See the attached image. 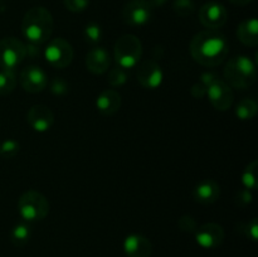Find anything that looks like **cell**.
<instances>
[{
    "instance_id": "obj_1",
    "label": "cell",
    "mask_w": 258,
    "mask_h": 257,
    "mask_svg": "<svg viewBox=\"0 0 258 257\" xmlns=\"http://www.w3.org/2000/svg\"><path fill=\"white\" fill-rule=\"evenodd\" d=\"M229 44L218 30L206 29L197 33L190 42V54L196 62L206 67H216L226 60Z\"/></svg>"
},
{
    "instance_id": "obj_2",
    "label": "cell",
    "mask_w": 258,
    "mask_h": 257,
    "mask_svg": "<svg viewBox=\"0 0 258 257\" xmlns=\"http://www.w3.org/2000/svg\"><path fill=\"white\" fill-rule=\"evenodd\" d=\"M54 28V20L48 9L34 7L28 10L22 20V33L32 44L40 45L49 40Z\"/></svg>"
},
{
    "instance_id": "obj_3",
    "label": "cell",
    "mask_w": 258,
    "mask_h": 257,
    "mask_svg": "<svg viewBox=\"0 0 258 257\" xmlns=\"http://www.w3.org/2000/svg\"><path fill=\"white\" fill-rule=\"evenodd\" d=\"M224 78L229 86L238 90L251 87L257 78L256 65L246 55L231 58L224 66Z\"/></svg>"
},
{
    "instance_id": "obj_4",
    "label": "cell",
    "mask_w": 258,
    "mask_h": 257,
    "mask_svg": "<svg viewBox=\"0 0 258 257\" xmlns=\"http://www.w3.org/2000/svg\"><path fill=\"white\" fill-rule=\"evenodd\" d=\"M143 57V44L141 40L134 34L121 35L115 43L113 58L118 67L123 70L134 68Z\"/></svg>"
},
{
    "instance_id": "obj_5",
    "label": "cell",
    "mask_w": 258,
    "mask_h": 257,
    "mask_svg": "<svg viewBox=\"0 0 258 257\" xmlns=\"http://www.w3.org/2000/svg\"><path fill=\"white\" fill-rule=\"evenodd\" d=\"M18 211L25 222H39L49 213V202L44 194L37 190H28L20 196Z\"/></svg>"
},
{
    "instance_id": "obj_6",
    "label": "cell",
    "mask_w": 258,
    "mask_h": 257,
    "mask_svg": "<svg viewBox=\"0 0 258 257\" xmlns=\"http://www.w3.org/2000/svg\"><path fill=\"white\" fill-rule=\"evenodd\" d=\"M27 57V45L14 37L0 39V68L14 71Z\"/></svg>"
},
{
    "instance_id": "obj_7",
    "label": "cell",
    "mask_w": 258,
    "mask_h": 257,
    "mask_svg": "<svg viewBox=\"0 0 258 257\" xmlns=\"http://www.w3.org/2000/svg\"><path fill=\"white\" fill-rule=\"evenodd\" d=\"M47 62L54 68H64L73 59V48L63 38H54L47 44L44 50Z\"/></svg>"
},
{
    "instance_id": "obj_8",
    "label": "cell",
    "mask_w": 258,
    "mask_h": 257,
    "mask_svg": "<svg viewBox=\"0 0 258 257\" xmlns=\"http://www.w3.org/2000/svg\"><path fill=\"white\" fill-rule=\"evenodd\" d=\"M153 14V8L148 0H130L122 9V19L130 27L148 24Z\"/></svg>"
},
{
    "instance_id": "obj_9",
    "label": "cell",
    "mask_w": 258,
    "mask_h": 257,
    "mask_svg": "<svg viewBox=\"0 0 258 257\" xmlns=\"http://www.w3.org/2000/svg\"><path fill=\"white\" fill-rule=\"evenodd\" d=\"M199 22L207 28V29L217 30L226 24L228 19V12L222 4L216 2L206 3L201 7L198 12Z\"/></svg>"
},
{
    "instance_id": "obj_10",
    "label": "cell",
    "mask_w": 258,
    "mask_h": 257,
    "mask_svg": "<svg viewBox=\"0 0 258 257\" xmlns=\"http://www.w3.org/2000/svg\"><path fill=\"white\" fill-rule=\"evenodd\" d=\"M207 95L212 106L218 111H227L233 105L234 95L231 86L219 78L207 88Z\"/></svg>"
},
{
    "instance_id": "obj_11",
    "label": "cell",
    "mask_w": 258,
    "mask_h": 257,
    "mask_svg": "<svg viewBox=\"0 0 258 257\" xmlns=\"http://www.w3.org/2000/svg\"><path fill=\"white\" fill-rule=\"evenodd\" d=\"M196 241L201 247L207 249L217 248L223 243L224 229L217 223H206L196 229Z\"/></svg>"
},
{
    "instance_id": "obj_12",
    "label": "cell",
    "mask_w": 258,
    "mask_h": 257,
    "mask_svg": "<svg viewBox=\"0 0 258 257\" xmlns=\"http://www.w3.org/2000/svg\"><path fill=\"white\" fill-rule=\"evenodd\" d=\"M20 85L27 92L39 93L47 87L48 76L38 66H28L20 73Z\"/></svg>"
},
{
    "instance_id": "obj_13",
    "label": "cell",
    "mask_w": 258,
    "mask_h": 257,
    "mask_svg": "<svg viewBox=\"0 0 258 257\" xmlns=\"http://www.w3.org/2000/svg\"><path fill=\"white\" fill-rule=\"evenodd\" d=\"M139 83L144 88L155 90L161 85L164 80V73L160 66L154 60H145L138 67L136 73Z\"/></svg>"
},
{
    "instance_id": "obj_14",
    "label": "cell",
    "mask_w": 258,
    "mask_h": 257,
    "mask_svg": "<svg viewBox=\"0 0 258 257\" xmlns=\"http://www.w3.org/2000/svg\"><path fill=\"white\" fill-rule=\"evenodd\" d=\"M27 121L33 130L45 133L54 123V115L45 105H34L27 112Z\"/></svg>"
},
{
    "instance_id": "obj_15",
    "label": "cell",
    "mask_w": 258,
    "mask_h": 257,
    "mask_svg": "<svg viewBox=\"0 0 258 257\" xmlns=\"http://www.w3.org/2000/svg\"><path fill=\"white\" fill-rule=\"evenodd\" d=\"M123 252L127 257H150L153 244L141 234H130L123 241Z\"/></svg>"
},
{
    "instance_id": "obj_16",
    "label": "cell",
    "mask_w": 258,
    "mask_h": 257,
    "mask_svg": "<svg viewBox=\"0 0 258 257\" xmlns=\"http://www.w3.org/2000/svg\"><path fill=\"white\" fill-rule=\"evenodd\" d=\"M110 53L102 47H95L86 55V67L93 75H102L110 68Z\"/></svg>"
},
{
    "instance_id": "obj_17",
    "label": "cell",
    "mask_w": 258,
    "mask_h": 257,
    "mask_svg": "<svg viewBox=\"0 0 258 257\" xmlns=\"http://www.w3.org/2000/svg\"><path fill=\"white\" fill-rule=\"evenodd\" d=\"M221 196V186L213 179H206L197 184L193 190V197L198 203L212 204L218 201Z\"/></svg>"
},
{
    "instance_id": "obj_18",
    "label": "cell",
    "mask_w": 258,
    "mask_h": 257,
    "mask_svg": "<svg viewBox=\"0 0 258 257\" xmlns=\"http://www.w3.org/2000/svg\"><path fill=\"white\" fill-rule=\"evenodd\" d=\"M121 103L122 100L120 93L113 88H108L98 95L96 100V107L103 116H112L120 110Z\"/></svg>"
},
{
    "instance_id": "obj_19",
    "label": "cell",
    "mask_w": 258,
    "mask_h": 257,
    "mask_svg": "<svg viewBox=\"0 0 258 257\" xmlns=\"http://www.w3.org/2000/svg\"><path fill=\"white\" fill-rule=\"evenodd\" d=\"M237 37L248 47H256L258 44V22L256 18L243 20L237 28Z\"/></svg>"
},
{
    "instance_id": "obj_20",
    "label": "cell",
    "mask_w": 258,
    "mask_h": 257,
    "mask_svg": "<svg viewBox=\"0 0 258 257\" xmlns=\"http://www.w3.org/2000/svg\"><path fill=\"white\" fill-rule=\"evenodd\" d=\"M30 237H32V228L25 222L17 223L10 232V239H12L13 244L17 247L25 246L29 242Z\"/></svg>"
},
{
    "instance_id": "obj_21",
    "label": "cell",
    "mask_w": 258,
    "mask_h": 257,
    "mask_svg": "<svg viewBox=\"0 0 258 257\" xmlns=\"http://www.w3.org/2000/svg\"><path fill=\"white\" fill-rule=\"evenodd\" d=\"M258 105L253 98H243L236 106V116L239 120H252L257 115Z\"/></svg>"
},
{
    "instance_id": "obj_22",
    "label": "cell",
    "mask_w": 258,
    "mask_h": 257,
    "mask_svg": "<svg viewBox=\"0 0 258 257\" xmlns=\"http://www.w3.org/2000/svg\"><path fill=\"white\" fill-rule=\"evenodd\" d=\"M17 86V77L14 71L0 70V96H7L14 91Z\"/></svg>"
},
{
    "instance_id": "obj_23",
    "label": "cell",
    "mask_w": 258,
    "mask_h": 257,
    "mask_svg": "<svg viewBox=\"0 0 258 257\" xmlns=\"http://www.w3.org/2000/svg\"><path fill=\"white\" fill-rule=\"evenodd\" d=\"M257 171H258V161L253 160L247 165L244 169L243 175H242V183L244 188L248 190H254L257 189Z\"/></svg>"
},
{
    "instance_id": "obj_24",
    "label": "cell",
    "mask_w": 258,
    "mask_h": 257,
    "mask_svg": "<svg viewBox=\"0 0 258 257\" xmlns=\"http://www.w3.org/2000/svg\"><path fill=\"white\" fill-rule=\"evenodd\" d=\"M83 37L90 44H97L102 39V29L97 23H88L83 29Z\"/></svg>"
},
{
    "instance_id": "obj_25",
    "label": "cell",
    "mask_w": 258,
    "mask_h": 257,
    "mask_svg": "<svg viewBox=\"0 0 258 257\" xmlns=\"http://www.w3.org/2000/svg\"><path fill=\"white\" fill-rule=\"evenodd\" d=\"M128 80V73L127 70H123L121 67H115L108 72L107 81L112 87H118V86H122L127 82Z\"/></svg>"
},
{
    "instance_id": "obj_26",
    "label": "cell",
    "mask_w": 258,
    "mask_h": 257,
    "mask_svg": "<svg viewBox=\"0 0 258 257\" xmlns=\"http://www.w3.org/2000/svg\"><path fill=\"white\" fill-rule=\"evenodd\" d=\"M173 9L179 17H189L196 10V4L193 0H174Z\"/></svg>"
},
{
    "instance_id": "obj_27",
    "label": "cell",
    "mask_w": 258,
    "mask_h": 257,
    "mask_svg": "<svg viewBox=\"0 0 258 257\" xmlns=\"http://www.w3.org/2000/svg\"><path fill=\"white\" fill-rule=\"evenodd\" d=\"M19 149L20 145L18 141L12 140V139L4 140L0 144V156H3L5 159H10L19 153Z\"/></svg>"
},
{
    "instance_id": "obj_28",
    "label": "cell",
    "mask_w": 258,
    "mask_h": 257,
    "mask_svg": "<svg viewBox=\"0 0 258 257\" xmlns=\"http://www.w3.org/2000/svg\"><path fill=\"white\" fill-rule=\"evenodd\" d=\"M178 227L180 228V231L185 232V233H194L196 229L198 228V224L191 216H183L178 221Z\"/></svg>"
},
{
    "instance_id": "obj_29",
    "label": "cell",
    "mask_w": 258,
    "mask_h": 257,
    "mask_svg": "<svg viewBox=\"0 0 258 257\" xmlns=\"http://www.w3.org/2000/svg\"><path fill=\"white\" fill-rule=\"evenodd\" d=\"M63 3L71 13H81L90 5V0H63Z\"/></svg>"
},
{
    "instance_id": "obj_30",
    "label": "cell",
    "mask_w": 258,
    "mask_h": 257,
    "mask_svg": "<svg viewBox=\"0 0 258 257\" xmlns=\"http://www.w3.org/2000/svg\"><path fill=\"white\" fill-rule=\"evenodd\" d=\"M50 91H52L53 95H64L68 92V83L62 77H55L50 83Z\"/></svg>"
},
{
    "instance_id": "obj_31",
    "label": "cell",
    "mask_w": 258,
    "mask_h": 257,
    "mask_svg": "<svg viewBox=\"0 0 258 257\" xmlns=\"http://www.w3.org/2000/svg\"><path fill=\"white\" fill-rule=\"evenodd\" d=\"M252 199H253V197H252L251 190L246 188L239 190L236 196V202L239 206H248L252 203Z\"/></svg>"
},
{
    "instance_id": "obj_32",
    "label": "cell",
    "mask_w": 258,
    "mask_h": 257,
    "mask_svg": "<svg viewBox=\"0 0 258 257\" xmlns=\"http://www.w3.org/2000/svg\"><path fill=\"white\" fill-rule=\"evenodd\" d=\"M246 234L249 239L253 242L257 241L258 238V223L257 218H253L251 222H248L246 226Z\"/></svg>"
},
{
    "instance_id": "obj_33",
    "label": "cell",
    "mask_w": 258,
    "mask_h": 257,
    "mask_svg": "<svg viewBox=\"0 0 258 257\" xmlns=\"http://www.w3.org/2000/svg\"><path fill=\"white\" fill-rule=\"evenodd\" d=\"M190 92L196 98H202L204 95H207V87L204 85H202L201 82H198L196 85H193Z\"/></svg>"
},
{
    "instance_id": "obj_34",
    "label": "cell",
    "mask_w": 258,
    "mask_h": 257,
    "mask_svg": "<svg viewBox=\"0 0 258 257\" xmlns=\"http://www.w3.org/2000/svg\"><path fill=\"white\" fill-rule=\"evenodd\" d=\"M216 80H218V77H217L214 73L206 72V73H203V75L201 76V81H199V82H201L202 85H204L207 88H208L209 86H211L212 83H213Z\"/></svg>"
},
{
    "instance_id": "obj_35",
    "label": "cell",
    "mask_w": 258,
    "mask_h": 257,
    "mask_svg": "<svg viewBox=\"0 0 258 257\" xmlns=\"http://www.w3.org/2000/svg\"><path fill=\"white\" fill-rule=\"evenodd\" d=\"M149 4L151 5V8H160L165 4L168 0H148Z\"/></svg>"
},
{
    "instance_id": "obj_36",
    "label": "cell",
    "mask_w": 258,
    "mask_h": 257,
    "mask_svg": "<svg viewBox=\"0 0 258 257\" xmlns=\"http://www.w3.org/2000/svg\"><path fill=\"white\" fill-rule=\"evenodd\" d=\"M229 2H231L232 4H234V5H239V7H243V5H247V4H249V3H252L253 0H229Z\"/></svg>"
}]
</instances>
